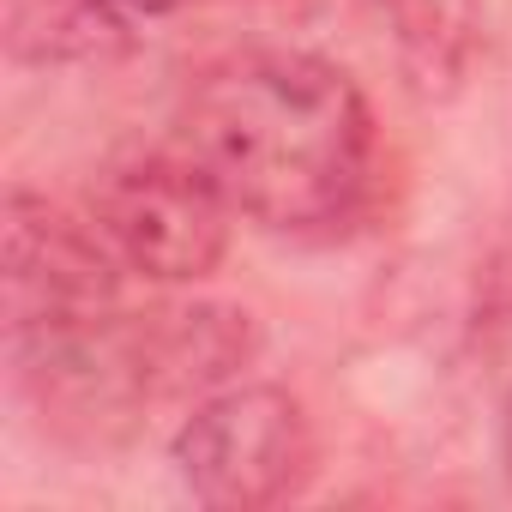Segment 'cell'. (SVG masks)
Wrapping results in <instances>:
<instances>
[{"label":"cell","mask_w":512,"mask_h":512,"mask_svg":"<svg viewBox=\"0 0 512 512\" xmlns=\"http://www.w3.org/2000/svg\"><path fill=\"white\" fill-rule=\"evenodd\" d=\"M175 476L199 506L266 512L308 488L314 422L284 386H223L175 428Z\"/></svg>","instance_id":"2"},{"label":"cell","mask_w":512,"mask_h":512,"mask_svg":"<svg viewBox=\"0 0 512 512\" xmlns=\"http://www.w3.org/2000/svg\"><path fill=\"white\" fill-rule=\"evenodd\" d=\"M133 37V19H121L109 0H43L37 19L19 13L13 49L31 61H103L121 55Z\"/></svg>","instance_id":"7"},{"label":"cell","mask_w":512,"mask_h":512,"mask_svg":"<svg viewBox=\"0 0 512 512\" xmlns=\"http://www.w3.org/2000/svg\"><path fill=\"white\" fill-rule=\"evenodd\" d=\"M181 151L266 229H320L356 211L374 169V115L320 55H235L181 103Z\"/></svg>","instance_id":"1"},{"label":"cell","mask_w":512,"mask_h":512,"mask_svg":"<svg viewBox=\"0 0 512 512\" xmlns=\"http://www.w3.org/2000/svg\"><path fill=\"white\" fill-rule=\"evenodd\" d=\"M139 332H145V356H151L157 398L217 392V386H229V380L253 362V350H260L253 314L217 308V302L139 314Z\"/></svg>","instance_id":"5"},{"label":"cell","mask_w":512,"mask_h":512,"mask_svg":"<svg viewBox=\"0 0 512 512\" xmlns=\"http://www.w3.org/2000/svg\"><path fill=\"white\" fill-rule=\"evenodd\" d=\"M398 67L416 97H452L482 43V0H386Z\"/></svg>","instance_id":"6"},{"label":"cell","mask_w":512,"mask_h":512,"mask_svg":"<svg viewBox=\"0 0 512 512\" xmlns=\"http://www.w3.org/2000/svg\"><path fill=\"white\" fill-rule=\"evenodd\" d=\"M115 247L97 223L55 211L37 193H7L0 223V284H7V326L37 332L61 320L103 314L115 302Z\"/></svg>","instance_id":"4"},{"label":"cell","mask_w":512,"mask_h":512,"mask_svg":"<svg viewBox=\"0 0 512 512\" xmlns=\"http://www.w3.org/2000/svg\"><path fill=\"white\" fill-rule=\"evenodd\" d=\"M229 199L187 151H145L103 169L91 187V223L115 260L157 284H199L229 253Z\"/></svg>","instance_id":"3"},{"label":"cell","mask_w":512,"mask_h":512,"mask_svg":"<svg viewBox=\"0 0 512 512\" xmlns=\"http://www.w3.org/2000/svg\"><path fill=\"white\" fill-rule=\"evenodd\" d=\"M500 464H506V482H512V398L500 410Z\"/></svg>","instance_id":"9"},{"label":"cell","mask_w":512,"mask_h":512,"mask_svg":"<svg viewBox=\"0 0 512 512\" xmlns=\"http://www.w3.org/2000/svg\"><path fill=\"white\" fill-rule=\"evenodd\" d=\"M109 7H115L121 19H133V25H139V19H163V13H175L181 0H109Z\"/></svg>","instance_id":"8"}]
</instances>
